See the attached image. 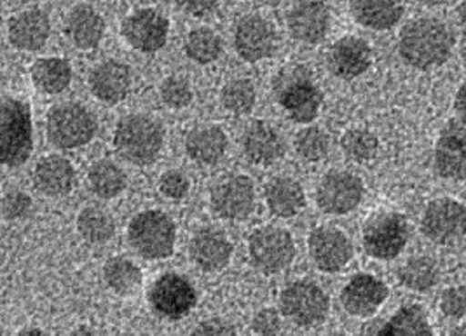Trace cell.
Segmentation results:
<instances>
[{
    "label": "cell",
    "instance_id": "9a60e30c",
    "mask_svg": "<svg viewBox=\"0 0 466 336\" xmlns=\"http://www.w3.org/2000/svg\"><path fill=\"white\" fill-rule=\"evenodd\" d=\"M435 169L445 180H466V126L449 121L435 145Z\"/></svg>",
    "mask_w": 466,
    "mask_h": 336
},
{
    "label": "cell",
    "instance_id": "2e32d148",
    "mask_svg": "<svg viewBox=\"0 0 466 336\" xmlns=\"http://www.w3.org/2000/svg\"><path fill=\"white\" fill-rule=\"evenodd\" d=\"M390 290L381 279L370 273H357L340 292V303L350 315L367 319L381 309Z\"/></svg>",
    "mask_w": 466,
    "mask_h": 336
},
{
    "label": "cell",
    "instance_id": "c3c4849f",
    "mask_svg": "<svg viewBox=\"0 0 466 336\" xmlns=\"http://www.w3.org/2000/svg\"><path fill=\"white\" fill-rule=\"evenodd\" d=\"M456 20H458V25L461 26V30L466 34V2L456 7Z\"/></svg>",
    "mask_w": 466,
    "mask_h": 336
},
{
    "label": "cell",
    "instance_id": "8d00e7d4",
    "mask_svg": "<svg viewBox=\"0 0 466 336\" xmlns=\"http://www.w3.org/2000/svg\"><path fill=\"white\" fill-rule=\"evenodd\" d=\"M340 148L353 163L365 164L374 161L380 152V142L369 129H350L340 138Z\"/></svg>",
    "mask_w": 466,
    "mask_h": 336
},
{
    "label": "cell",
    "instance_id": "44dd1931",
    "mask_svg": "<svg viewBox=\"0 0 466 336\" xmlns=\"http://www.w3.org/2000/svg\"><path fill=\"white\" fill-rule=\"evenodd\" d=\"M89 89L100 102L116 105L127 98L131 89V70L116 60L96 64L89 74Z\"/></svg>",
    "mask_w": 466,
    "mask_h": 336
},
{
    "label": "cell",
    "instance_id": "816d5d0a",
    "mask_svg": "<svg viewBox=\"0 0 466 336\" xmlns=\"http://www.w3.org/2000/svg\"><path fill=\"white\" fill-rule=\"evenodd\" d=\"M449 336H466V324H463V326H458V328H454Z\"/></svg>",
    "mask_w": 466,
    "mask_h": 336
},
{
    "label": "cell",
    "instance_id": "7a4b0ae2",
    "mask_svg": "<svg viewBox=\"0 0 466 336\" xmlns=\"http://www.w3.org/2000/svg\"><path fill=\"white\" fill-rule=\"evenodd\" d=\"M165 143L161 123L144 114H131L119 121L114 133V147L127 163L135 166L152 164Z\"/></svg>",
    "mask_w": 466,
    "mask_h": 336
},
{
    "label": "cell",
    "instance_id": "f6af8a7d",
    "mask_svg": "<svg viewBox=\"0 0 466 336\" xmlns=\"http://www.w3.org/2000/svg\"><path fill=\"white\" fill-rule=\"evenodd\" d=\"M191 336H238V333L229 321L220 319V317H212V319L199 322L194 328Z\"/></svg>",
    "mask_w": 466,
    "mask_h": 336
},
{
    "label": "cell",
    "instance_id": "9c48e42d",
    "mask_svg": "<svg viewBox=\"0 0 466 336\" xmlns=\"http://www.w3.org/2000/svg\"><path fill=\"white\" fill-rule=\"evenodd\" d=\"M424 237L435 244H452L466 235V206L463 203L442 197L431 201L421 218Z\"/></svg>",
    "mask_w": 466,
    "mask_h": 336
},
{
    "label": "cell",
    "instance_id": "7402d4cb",
    "mask_svg": "<svg viewBox=\"0 0 466 336\" xmlns=\"http://www.w3.org/2000/svg\"><path fill=\"white\" fill-rule=\"evenodd\" d=\"M189 256L192 263L198 265L205 272H217L222 271L231 256H233V244L222 232L213 229H203L194 233L189 244Z\"/></svg>",
    "mask_w": 466,
    "mask_h": 336
},
{
    "label": "cell",
    "instance_id": "60d3db41",
    "mask_svg": "<svg viewBox=\"0 0 466 336\" xmlns=\"http://www.w3.org/2000/svg\"><path fill=\"white\" fill-rule=\"evenodd\" d=\"M32 211V199L20 190H9L5 192L2 199V214L5 220H22L28 216Z\"/></svg>",
    "mask_w": 466,
    "mask_h": 336
},
{
    "label": "cell",
    "instance_id": "8992f818",
    "mask_svg": "<svg viewBox=\"0 0 466 336\" xmlns=\"http://www.w3.org/2000/svg\"><path fill=\"white\" fill-rule=\"evenodd\" d=\"M279 309L299 328H313L327 319L330 298L317 282L297 281L279 294Z\"/></svg>",
    "mask_w": 466,
    "mask_h": 336
},
{
    "label": "cell",
    "instance_id": "4fadbf2b",
    "mask_svg": "<svg viewBox=\"0 0 466 336\" xmlns=\"http://www.w3.org/2000/svg\"><path fill=\"white\" fill-rule=\"evenodd\" d=\"M212 210L224 220H245L255 208L254 182L243 174H231L215 183Z\"/></svg>",
    "mask_w": 466,
    "mask_h": 336
},
{
    "label": "cell",
    "instance_id": "ffe728a7",
    "mask_svg": "<svg viewBox=\"0 0 466 336\" xmlns=\"http://www.w3.org/2000/svg\"><path fill=\"white\" fill-rule=\"evenodd\" d=\"M327 64L336 77L344 81H353L370 68V45L360 37H344L330 47Z\"/></svg>",
    "mask_w": 466,
    "mask_h": 336
},
{
    "label": "cell",
    "instance_id": "d6a6232c",
    "mask_svg": "<svg viewBox=\"0 0 466 336\" xmlns=\"http://www.w3.org/2000/svg\"><path fill=\"white\" fill-rule=\"evenodd\" d=\"M399 281L410 292L426 293L439 282V267L428 256H414L399 269Z\"/></svg>",
    "mask_w": 466,
    "mask_h": 336
},
{
    "label": "cell",
    "instance_id": "277c9868",
    "mask_svg": "<svg viewBox=\"0 0 466 336\" xmlns=\"http://www.w3.org/2000/svg\"><path fill=\"white\" fill-rule=\"evenodd\" d=\"M127 241L140 256L147 260H165L175 250L177 229L167 212L144 211L131 220L127 227Z\"/></svg>",
    "mask_w": 466,
    "mask_h": 336
},
{
    "label": "cell",
    "instance_id": "7bdbcfd3",
    "mask_svg": "<svg viewBox=\"0 0 466 336\" xmlns=\"http://www.w3.org/2000/svg\"><path fill=\"white\" fill-rule=\"evenodd\" d=\"M189 180L184 173L177 171V169H171L167 171L161 180H159V190L165 197H168L171 201H180L184 199L187 193H189Z\"/></svg>",
    "mask_w": 466,
    "mask_h": 336
},
{
    "label": "cell",
    "instance_id": "5b68a950",
    "mask_svg": "<svg viewBox=\"0 0 466 336\" xmlns=\"http://www.w3.org/2000/svg\"><path fill=\"white\" fill-rule=\"evenodd\" d=\"M96 134L95 115L79 104L53 106L47 115V138L55 147H85Z\"/></svg>",
    "mask_w": 466,
    "mask_h": 336
},
{
    "label": "cell",
    "instance_id": "4316f807",
    "mask_svg": "<svg viewBox=\"0 0 466 336\" xmlns=\"http://www.w3.org/2000/svg\"><path fill=\"white\" fill-rule=\"evenodd\" d=\"M228 148L226 133L217 126L194 127L186 138V152L194 163L212 166L218 163Z\"/></svg>",
    "mask_w": 466,
    "mask_h": 336
},
{
    "label": "cell",
    "instance_id": "7dc6e473",
    "mask_svg": "<svg viewBox=\"0 0 466 336\" xmlns=\"http://www.w3.org/2000/svg\"><path fill=\"white\" fill-rule=\"evenodd\" d=\"M454 108H456V114L460 115V119H461V123L466 126V81L463 84L460 85V89L456 93Z\"/></svg>",
    "mask_w": 466,
    "mask_h": 336
},
{
    "label": "cell",
    "instance_id": "ab89813d",
    "mask_svg": "<svg viewBox=\"0 0 466 336\" xmlns=\"http://www.w3.org/2000/svg\"><path fill=\"white\" fill-rule=\"evenodd\" d=\"M161 98L165 105L171 108H184L192 102L191 85L180 77H168L161 84Z\"/></svg>",
    "mask_w": 466,
    "mask_h": 336
},
{
    "label": "cell",
    "instance_id": "d4e9b609",
    "mask_svg": "<svg viewBox=\"0 0 466 336\" xmlns=\"http://www.w3.org/2000/svg\"><path fill=\"white\" fill-rule=\"evenodd\" d=\"M65 34L77 49L91 51L102 43L106 22L91 5H76L65 20Z\"/></svg>",
    "mask_w": 466,
    "mask_h": 336
},
{
    "label": "cell",
    "instance_id": "83f0119b",
    "mask_svg": "<svg viewBox=\"0 0 466 336\" xmlns=\"http://www.w3.org/2000/svg\"><path fill=\"white\" fill-rule=\"evenodd\" d=\"M351 15L361 26L370 30H390L402 20L403 7L400 2L391 0H355L350 4Z\"/></svg>",
    "mask_w": 466,
    "mask_h": 336
},
{
    "label": "cell",
    "instance_id": "4dcf8cb0",
    "mask_svg": "<svg viewBox=\"0 0 466 336\" xmlns=\"http://www.w3.org/2000/svg\"><path fill=\"white\" fill-rule=\"evenodd\" d=\"M32 81L46 94H58L72 83V66L64 58H41L32 66Z\"/></svg>",
    "mask_w": 466,
    "mask_h": 336
},
{
    "label": "cell",
    "instance_id": "6da1fadb",
    "mask_svg": "<svg viewBox=\"0 0 466 336\" xmlns=\"http://www.w3.org/2000/svg\"><path fill=\"white\" fill-rule=\"evenodd\" d=\"M454 35L437 18H418L407 23L400 32L399 53L403 62L418 70L439 68L451 58Z\"/></svg>",
    "mask_w": 466,
    "mask_h": 336
},
{
    "label": "cell",
    "instance_id": "681fc988",
    "mask_svg": "<svg viewBox=\"0 0 466 336\" xmlns=\"http://www.w3.org/2000/svg\"><path fill=\"white\" fill-rule=\"evenodd\" d=\"M68 336H102L98 335L95 330H91V328H86V326H81V328H77V330H74L72 333Z\"/></svg>",
    "mask_w": 466,
    "mask_h": 336
},
{
    "label": "cell",
    "instance_id": "603a6c76",
    "mask_svg": "<svg viewBox=\"0 0 466 336\" xmlns=\"http://www.w3.org/2000/svg\"><path fill=\"white\" fill-rule=\"evenodd\" d=\"M49 34V18L39 9L23 11L7 23L9 43L22 51H39L44 44L47 43Z\"/></svg>",
    "mask_w": 466,
    "mask_h": 336
},
{
    "label": "cell",
    "instance_id": "f546056e",
    "mask_svg": "<svg viewBox=\"0 0 466 336\" xmlns=\"http://www.w3.org/2000/svg\"><path fill=\"white\" fill-rule=\"evenodd\" d=\"M376 336H435V331L423 307L409 303L391 315Z\"/></svg>",
    "mask_w": 466,
    "mask_h": 336
},
{
    "label": "cell",
    "instance_id": "30bf717a",
    "mask_svg": "<svg viewBox=\"0 0 466 336\" xmlns=\"http://www.w3.org/2000/svg\"><path fill=\"white\" fill-rule=\"evenodd\" d=\"M152 311L165 319H182L191 314L198 303V293L184 275L165 273L148 290Z\"/></svg>",
    "mask_w": 466,
    "mask_h": 336
},
{
    "label": "cell",
    "instance_id": "d6986e66",
    "mask_svg": "<svg viewBox=\"0 0 466 336\" xmlns=\"http://www.w3.org/2000/svg\"><path fill=\"white\" fill-rule=\"evenodd\" d=\"M287 23L297 41L319 44L330 28V9L323 2H299L289 11Z\"/></svg>",
    "mask_w": 466,
    "mask_h": 336
},
{
    "label": "cell",
    "instance_id": "f907efd6",
    "mask_svg": "<svg viewBox=\"0 0 466 336\" xmlns=\"http://www.w3.org/2000/svg\"><path fill=\"white\" fill-rule=\"evenodd\" d=\"M16 336H47L44 333L43 330H39V328H26V330H22L20 333Z\"/></svg>",
    "mask_w": 466,
    "mask_h": 336
},
{
    "label": "cell",
    "instance_id": "d590c367",
    "mask_svg": "<svg viewBox=\"0 0 466 336\" xmlns=\"http://www.w3.org/2000/svg\"><path fill=\"white\" fill-rule=\"evenodd\" d=\"M186 53L196 64H212L222 54V39L208 26L194 28L186 39Z\"/></svg>",
    "mask_w": 466,
    "mask_h": 336
},
{
    "label": "cell",
    "instance_id": "b9f144b4",
    "mask_svg": "<svg viewBox=\"0 0 466 336\" xmlns=\"http://www.w3.org/2000/svg\"><path fill=\"white\" fill-rule=\"evenodd\" d=\"M441 312L449 319L466 317V286H452L441 294Z\"/></svg>",
    "mask_w": 466,
    "mask_h": 336
},
{
    "label": "cell",
    "instance_id": "ac0fdd59",
    "mask_svg": "<svg viewBox=\"0 0 466 336\" xmlns=\"http://www.w3.org/2000/svg\"><path fill=\"white\" fill-rule=\"evenodd\" d=\"M323 104V94L309 77L297 74L281 84L279 105L283 106L292 121L309 124L317 119Z\"/></svg>",
    "mask_w": 466,
    "mask_h": 336
},
{
    "label": "cell",
    "instance_id": "f5cc1de1",
    "mask_svg": "<svg viewBox=\"0 0 466 336\" xmlns=\"http://www.w3.org/2000/svg\"><path fill=\"white\" fill-rule=\"evenodd\" d=\"M325 336H348V335H344V333H330V335H325Z\"/></svg>",
    "mask_w": 466,
    "mask_h": 336
},
{
    "label": "cell",
    "instance_id": "e575fe53",
    "mask_svg": "<svg viewBox=\"0 0 466 336\" xmlns=\"http://www.w3.org/2000/svg\"><path fill=\"white\" fill-rule=\"evenodd\" d=\"M106 286L117 294L135 293L142 282L140 269L127 258H110L104 267Z\"/></svg>",
    "mask_w": 466,
    "mask_h": 336
},
{
    "label": "cell",
    "instance_id": "74e56055",
    "mask_svg": "<svg viewBox=\"0 0 466 336\" xmlns=\"http://www.w3.org/2000/svg\"><path fill=\"white\" fill-rule=\"evenodd\" d=\"M257 93L250 81L247 79H234L224 85L220 93V102L231 114L245 115L254 110Z\"/></svg>",
    "mask_w": 466,
    "mask_h": 336
},
{
    "label": "cell",
    "instance_id": "836d02e7",
    "mask_svg": "<svg viewBox=\"0 0 466 336\" xmlns=\"http://www.w3.org/2000/svg\"><path fill=\"white\" fill-rule=\"evenodd\" d=\"M77 231L87 244L102 246L114 237L116 223L106 211L89 206L77 216Z\"/></svg>",
    "mask_w": 466,
    "mask_h": 336
},
{
    "label": "cell",
    "instance_id": "3957f363",
    "mask_svg": "<svg viewBox=\"0 0 466 336\" xmlns=\"http://www.w3.org/2000/svg\"><path fill=\"white\" fill-rule=\"evenodd\" d=\"M0 124L2 163L9 168L22 166L34 150L30 106L16 98H4Z\"/></svg>",
    "mask_w": 466,
    "mask_h": 336
},
{
    "label": "cell",
    "instance_id": "8fae6325",
    "mask_svg": "<svg viewBox=\"0 0 466 336\" xmlns=\"http://www.w3.org/2000/svg\"><path fill=\"white\" fill-rule=\"evenodd\" d=\"M363 197V183L353 173L330 171L319 182L317 204L327 214H348L359 208Z\"/></svg>",
    "mask_w": 466,
    "mask_h": 336
},
{
    "label": "cell",
    "instance_id": "5bb4252c",
    "mask_svg": "<svg viewBox=\"0 0 466 336\" xmlns=\"http://www.w3.org/2000/svg\"><path fill=\"white\" fill-rule=\"evenodd\" d=\"M308 248L321 272H339L353 258L351 241L334 227H319L311 232Z\"/></svg>",
    "mask_w": 466,
    "mask_h": 336
},
{
    "label": "cell",
    "instance_id": "ee69618b",
    "mask_svg": "<svg viewBox=\"0 0 466 336\" xmlns=\"http://www.w3.org/2000/svg\"><path fill=\"white\" fill-rule=\"evenodd\" d=\"M252 330L258 336H276L281 331V315L275 309H260L252 319Z\"/></svg>",
    "mask_w": 466,
    "mask_h": 336
},
{
    "label": "cell",
    "instance_id": "ba28073f",
    "mask_svg": "<svg viewBox=\"0 0 466 336\" xmlns=\"http://www.w3.org/2000/svg\"><path fill=\"white\" fill-rule=\"evenodd\" d=\"M248 252L255 269L264 273L285 271L296 258L292 235L278 227H260L248 239Z\"/></svg>",
    "mask_w": 466,
    "mask_h": 336
},
{
    "label": "cell",
    "instance_id": "cb8c5ba5",
    "mask_svg": "<svg viewBox=\"0 0 466 336\" xmlns=\"http://www.w3.org/2000/svg\"><path fill=\"white\" fill-rule=\"evenodd\" d=\"M243 152L245 155L260 166H269L285 153V140L275 127L257 121L247 127L243 134Z\"/></svg>",
    "mask_w": 466,
    "mask_h": 336
},
{
    "label": "cell",
    "instance_id": "f1b7e54d",
    "mask_svg": "<svg viewBox=\"0 0 466 336\" xmlns=\"http://www.w3.org/2000/svg\"><path fill=\"white\" fill-rule=\"evenodd\" d=\"M266 203L276 216L290 218L302 211L306 204V197L299 182L287 176H278L266 187Z\"/></svg>",
    "mask_w": 466,
    "mask_h": 336
},
{
    "label": "cell",
    "instance_id": "e0dca14e",
    "mask_svg": "<svg viewBox=\"0 0 466 336\" xmlns=\"http://www.w3.org/2000/svg\"><path fill=\"white\" fill-rule=\"evenodd\" d=\"M234 45L238 54L248 64L266 60L275 53V26L262 16H245L236 26Z\"/></svg>",
    "mask_w": 466,
    "mask_h": 336
},
{
    "label": "cell",
    "instance_id": "bcb514c9",
    "mask_svg": "<svg viewBox=\"0 0 466 336\" xmlns=\"http://www.w3.org/2000/svg\"><path fill=\"white\" fill-rule=\"evenodd\" d=\"M180 7L192 16H207L218 7V2H210V0H207V2H196V0L194 2H180Z\"/></svg>",
    "mask_w": 466,
    "mask_h": 336
},
{
    "label": "cell",
    "instance_id": "1f68e13d",
    "mask_svg": "<svg viewBox=\"0 0 466 336\" xmlns=\"http://www.w3.org/2000/svg\"><path fill=\"white\" fill-rule=\"evenodd\" d=\"M125 171L112 161H98L87 173V187L100 199H114L127 189Z\"/></svg>",
    "mask_w": 466,
    "mask_h": 336
},
{
    "label": "cell",
    "instance_id": "484cf974",
    "mask_svg": "<svg viewBox=\"0 0 466 336\" xmlns=\"http://www.w3.org/2000/svg\"><path fill=\"white\" fill-rule=\"evenodd\" d=\"M34 183L47 197H64L76 185V171L65 157L47 155L35 166Z\"/></svg>",
    "mask_w": 466,
    "mask_h": 336
},
{
    "label": "cell",
    "instance_id": "7c38bea8",
    "mask_svg": "<svg viewBox=\"0 0 466 336\" xmlns=\"http://www.w3.org/2000/svg\"><path fill=\"white\" fill-rule=\"evenodd\" d=\"M121 32L127 44L142 53H156L165 47L170 34V22L152 7L133 11L123 22Z\"/></svg>",
    "mask_w": 466,
    "mask_h": 336
},
{
    "label": "cell",
    "instance_id": "f35d334b",
    "mask_svg": "<svg viewBox=\"0 0 466 336\" xmlns=\"http://www.w3.org/2000/svg\"><path fill=\"white\" fill-rule=\"evenodd\" d=\"M296 150L304 161L317 163L330 152V136L319 127H306L296 136Z\"/></svg>",
    "mask_w": 466,
    "mask_h": 336
},
{
    "label": "cell",
    "instance_id": "52a82bcc",
    "mask_svg": "<svg viewBox=\"0 0 466 336\" xmlns=\"http://www.w3.org/2000/svg\"><path fill=\"white\" fill-rule=\"evenodd\" d=\"M409 220L400 212H384L372 218L363 229V250L376 260L397 258L409 242Z\"/></svg>",
    "mask_w": 466,
    "mask_h": 336
}]
</instances>
